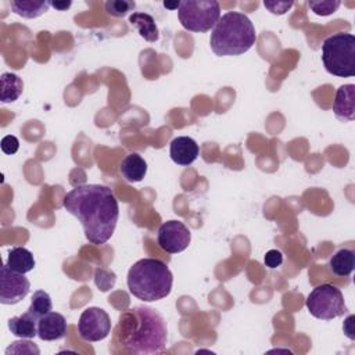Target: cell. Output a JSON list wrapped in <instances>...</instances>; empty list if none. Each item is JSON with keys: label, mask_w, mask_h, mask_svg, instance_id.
<instances>
[{"label": "cell", "mask_w": 355, "mask_h": 355, "mask_svg": "<svg viewBox=\"0 0 355 355\" xmlns=\"http://www.w3.org/2000/svg\"><path fill=\"white\" fill-rule=\"evenodd\" d=\"M62 205L80 222L90 244L101 245L114 234L119 207L110 187L92 183L79 184L65 194Z\"/></svg>", "instance_id": "6da1fadb"}, {"label": "cell", "mask_w": 355, "mask_h": 355, "mask_svg": "<svg viewBox=\"0 0 355 355\" xmlns=\"http://www.w3.org/2000/svg\"><path fill=\"white\" fill-rule=\"evenodd\" d=\"M168 330L164 318L153 308L139 305L119 315L114 344L123 352L155 355L166 348Z\"/></svg>", "instance_id": "7a4b0ae2"}, {"label": "cell", "mask_w": 355, "mask_h": 355, "mask_svg": "<svg viewBox=\"0 0 355 355\" xmlns=\"http://www.w3.org/2000/svg\"><path fill=\"white\" fill-rule=\"evenodd\" d=\"M255 40L257 33L251 19L243 12L227 11L212 28L209 44L216 55L225 57L247 53Z\"/></svg>", "instance_id": "3957f363"}, {"label": "cell", "mask_w": 355, "mask_h": 355, "mask_svg": "<svg viewBox=\"0 0 355 355\" xmlns=\"http://www.w3.org/2000/svg\"><path fill=\"white\" fill-rule=\"evenodd\" d=\"M126 282L133 297L144 302H154L171 294L173 276L164 261L143 258L130 266Z\"/></svg>", "instance_id": "277c9868"}, {"label": "cell", "mask_w": 355, "mask_h": 355, "mask_svg": "<svg viewBox=\"0 0 355 355\" xmlns=\"http://www.w3.org/2000/svg\"><path fill=\"white\" fill-rule=\"evenodd\" d=\"M322 62L324 69L338 78L355 75V36L337 32L326 37L322 44Z\"/></svg>", "instance_id": "5b68a950"}, {"label": "cell", "mask_w": 355, "mask_h": 355, "mask_svg": "<svg viewBox=\"0 0 355 355\" xmlns=\"http://www.w3.org/2000/svg\"><path fill=\"white\" fill-rule=\"evenodd\" d=\"M178 17L182 26L190 32L204 33L211 31L220 18V6L215 0L180 1Z\"/></svg>", "instance_id": "8992f818"}, {"label": "cell", "mask_w": 355, "mask_h": 355, "mask_svg": "<svg viewBox=\"0 0 355 355\" xmlns=\"http://www.w3.org/2000/svg\"><path fill=\"white\" fill-rule=\"evenodd\" d=\"M309 313L322 320H331L347 312L345 301L340 288L333 284H319L306 297Z\"/></svg>", "instance_id": "52a82bcc"}, {"label": "cell", "mask_w": 355, "mask_h": 355, "mask_svg": "<svg viewBox=\"0 0 355 355\" xmlns=\"http://www.w3.org/2000/svg\"><path fill=\"white\" fill-rule=\"evenodd\" d=\"M78 331L83 341H101L111 333V319L103 308L89 306L80 313Z\"/></svg>", "instance_id": "ba28073f"}, {"label": "cell", "mask_w": 355, "mask_h": 355, "mask_svg": "<svg viewBox=\"0 0 355 355\" xmlns=\"http://www.w3.org/2000/svg\"><path fill=\"white\" fill-rule=\"evenodd\" d=\"M31 290V283L24 273H18L3 265L0 270V302L14 305L22 301Z\"/></svg>", "instance_id": "9c48e42d"}, {"label": "cell", "mask_w": 355, "mask_h": 355, "mask_svg": "<svg viewBox=\"0 0 355 355\" xmlns=\"http://www.w3.org/2000/svg\"><path fill=\"white\" fill-rule=\"evenodd\" d=\"M190 230L189 227L176 219L164 222L157 234V241L161 250L168 254H178L184 251L190 244Z\"/></svg>", "instance_id": "30bf717a"}, {"label": "cell", "mask_w": 355, "mask_h": 355, "mask_svg": "<svg viewBox=\"0 0 355 355\" xmlns=\"http://www.w3.org/2000/svg\"><path fill=\"white\" fill-rule=\"evenodd\" d=\"M67 334V320L58 312H47L37 320V337L43 341H55Z\"/></svg>", "instance_id": "8fae6325"}, {"label": "cell", "mask_w": 355, "mask_h": 355, "mask_svg": "<svg viewBox=\"0 0 355 355\" xmlns=\"http://www.w3.org/2000/svg\"><path fill=\"white\" fill-rule=\"evenodd\" d=\"M200 148L194 139L189 136H178L171 141L169 155L171 159L180 166L191 165L198 157Z\"/></svg>", "instance_id": "7c38bea8"}, {"label": "cell", "mask_w": 355, "mask_h": 355, "mask_svg": "<svg viewBox=\"0 0 355 355\" xmlns=\"http://www.w3.org/2000/svg\"><path fill=\"white\" fill-rule=\"evenodd\" d=\"M333 112L343 122L354 121L355 118V85L348 83L337 89L333 101Z\"/></svg>", "instance_id": "4fadbf2b"}, {"label": "cell", "mask_w": 355, "mask_h": 355, "mask_svg": "<svg viewBox=\"0 0 355 355\" xmlns=\"http://www.w3.org/2000/svg\"><path fill=\"white\" fill-rule=\"evenodd\" d=\"M122 178L129 183L141 182L147 173V162L137 153H129L119 164Z\"/></svg>", "instance_id": "5bb4252c"}, {"label": "cell", "mask_w": 355, "mask_h": 355, "mask_svg": "<svg viewBox=\"0 0 355 355\" xmlns=\"http://www.w3.org/2000/svg\"><path fill=\"white\" fill-rule=\"evenodd\" d=\"M37 320L39 318L26 311L19 316L11 318L8 320V329L15 337L29 340L37 336Z\"/></svg>", "instance_id": "9a60e30c"}, {"label": "cell", "mask_w": 355, "mask_h": 355, "mask_svg": "<svg viewBox=\"0 0 355 355\" xmlns=\"http://www.w3.org/2000/svg\"><path fill=\"white\" fill-rule=\"evenodd\" d=\"M354 266H355V252L351 248L337 250L329 261L330 270L333 272V275L338 277L349 276L354 270Z\"/></svg>", "instance_id": "2e32d148"}, {"label": "cell", "mask_w": 355, "mask_h": 355, "mask_svg": "<svg viewBox=\"0 0 355 355\" xmlns=\"http://www.w3.org/2000/svg\"><path fill=\"white\" fill-rule=\"evenodd\" d=\"M129 22L144 40L157 42L159 39V32L153 15L147 12H133L129 17Z\"/></svg>", "instance_id": "e0dca14e"}, {"label": "cell", "mask_w": 355, "mask_h": 355, "mask_svg": "<svg viewBox=\"0 0 355 355\" xmlns=\"http://www.w3.org/2000/svg\"><path fill=\"white\" fill-rule=\"evenodd\" d=\"M12 12L22 18H37L43 15L50 8V1L44 0H11L10 1Z\"/></svg>", "instance_id": "ac0fdd59"}, {"label": "cell", "mask_w": 355, "mask_h": 355, "mask_svg": "<svg viewBox=\"0 0 355 355\" xmlns=\"http://www.w3.org/2000/svg\"><path fill=\"white\" fill-rule=\"evenodd\" d=\"M0 100L1 103L15 101L24 90L22 79L12 72H3L0 76Z\"/></svg>", "instance_id": "d6986e66"}, {"label": "cell", "mask_w": 355, "mask_h": 355, "mask_svg": "<svg viewBox=\"0 0 355 355\" xmlns=\"http://www.w3.org/2000/svg\"><path fill=\"white\" fill-rule=\"evenodd\" d=\"M6 263L12 270L25 275L35 268V258H33V254L28 248L14 247L10 250Z\"/></svg>", "instance_id": "ffe728a7"}, {"label": "cell", "mask_w": 355, "mask_h": 355, "mask_svg": "<svg viewBox=\"0 0 355 355\" xmlns=\"http://www.w3.org/2000/svg\"><path fill=\"white\" fill-rule=\"evenodd\" d=\"M51 308H53V302H51V298H50L49 293H46L43 290H37V291L33 293L32 300H31V305L26 311L33 313L36 318H40L44 313L50 312Z\"/></svg>", "instance_id": "44dd1931"}, {"label": "cell", "mask_w": 355, "mask_h": 355, "mask_svg": "<svg viewBox=\"0 0 355 355\" xmlns=\"http://www.w3.org/2000/svg\"><path fill=\"white\" fill-rule=\"evenodd\" d=\"M105 12L111 17H125L135 8V1L130 0H108L105 1Z\"/></svg>", "instance_id": "7402d4cb"}, {"label": "cell", "mask_w": 355, "mask_h": 355, "mask_svg": "<svg viewBox=\"0 0 355 355\" xmlns=\"http://www.w3.org/2000/svg\"><path fill=\"white\" fill-rule=\"evenodd\" d=\"M308 6L316 15L327 17L337 11V8L341 6V1L340 0H311L308 1Z\"/></svg>", "instance_id": "603a6c76"}, {"label": "cell", "mask_w": 355, "mask_h": 355, "mask_svg": "<svg viewBox=\"0 0 355 355\" xmlns=\"http://www.w3.org/2000/svg\"><path fill=\"white\" fill-rule=\"evenodd\" d=\"M115 280H116L115 273L111 272V270H108V269L98 268V269H96V272H94V282H96V286H97L98 290H101V291H108L110 288H112L114 284H115Z\"/></svg>", "instance_id": "cb8c5ba5"}, {"label": "cell", "mask_w": 355, "mask_h": 355, "mask_svg": "<svg viewBox=\"0 0 355 355\" xmlns=\"http://www.w3.org/2000/svg\"><path fill=\"white\" fill-rule=\"evenodd\" d=\"M293 4H294L293 1H269V0L263 1L265 8L269 10L275 15L286 14L293 7Z\"/></svg>", "instance_id": "d4e9b609"}, {"label": "cell", "mask_w": 355, "mask_h": 355, "mask_svg": "<svg viewBox=\"0 0 355 355\" xmlns=\"http://www.w3.org/2000/svg\"><path fill=\"white\" fill-rule=\"evenodd\" d=\"M0 147H1V151L4 154H8V155L15 154L18 151V148H19V140L15 136H12V135H7V136H4L1 139Z\"/></svg>", "instance_id": "484cf974"}, {"label": "cell", "mask_w": 355, "mask_h": 355, "mask_svg": "<svg viewBox=\"0 0 355 355\" xmlns=\"http://www.w3.org/2000/svg\"><path fill=\"white\" fill-rule=\"evenodd\" d=\"M263 262L268 268L275 269L283 263V254L279 250H269L263 257Z\"/></svg>", "instance_id": "4316f807"}, {"label": "cell", "mask_w": 355, "mask_h": 355, "mask_svg": "<svg viewBox=\"0 0 355 355\" xmlns=\"http://www.w3.org/2000/svg\"><path fill=\"white\" fill-rule=\"evenodd\" d=\"M352 320H354V316L352 315H349L348 316V319L344 322V326H343V329H344V333L351 338V340H354V330H352Z\"/></svg>", "instance_id": "83f0119b"}, {"label": "cell", "mask_w": 355, "mask_h": 355, "mask_svg": "<svg viewBox=\"0 0 355 355\" xmlns=\"http://www.w3.org/2000/svg\"><path fill=\"white\" fill-rule=\"evenodd\" d=\"M71 1H50V6L51 7H54L55 10H58V11H65V10H68L69 7H71Z\"/></svg>", "instance_id": "f1b7e54d"}, {"label": "cell", "mask_w": 355, "mask_h": 355, "mask_svg": "<svg viewBox=\"0 0 355 355\" xmlns=\"http://www.w3.org/2000/svg\"><path fill=\"white\" fill-rule=\"evenodd\" d=\"M179 1L178 3H168V1H164V7L166 8H179Z\"/></svg>", "instance_id": "f546056e"}]
</instances>
